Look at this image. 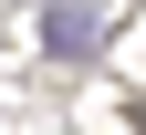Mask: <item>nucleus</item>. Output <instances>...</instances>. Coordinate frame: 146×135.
<instances>
[{
    "instance_id": "obj_1",
    "label": "nucleus",
    "mask_w": 146,
    "mask_h": 135,
    "mask_svg": "<svg viewBox=\"0 0 146 135\" xmlns=\"http://www.w3.org/2000/svg\"><path fill=\"white\" fill-rule=\"evenodd\" d=\"M104 31H115L104 0H42V52H52V63H94Z\"/></svg>"
}]
</instances>
